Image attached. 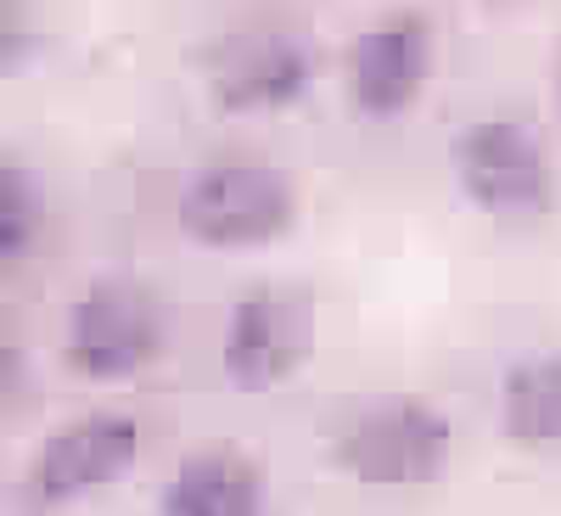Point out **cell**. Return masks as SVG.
Wrapping results in <instances>:
<instances>
[{
    "instance_id": "obj_7",
    "label": "cell",
    "mask_w": 561,
    "mask_h": 516,
    "mask_svg": "<svg viewBox=\"0 0 561 516\" xmlns=\"http://www.w3.org/2000/svg\"><path fill=\"white\" fill-rule=\"evenodd\" d=\"M135 460H140V421L124 410H90V415L62 421L57 433H45V444L28 460L23 489L39 511L79 505L124 483Z\"/></svg>"
},
{
    "instance_id": "obj_1",
    "label": "cell",
    "mask_w": 561,
    "mask_h": 516,
    "mask_svg": "<svg viewBox=\"0 0 561 516\" xmlns=\"http://www.w3.org/2000/svg\"><path fill=\"white\" fill-rule=\"evenodd\" d=\"M174 225L185 242L208 253H253L298 225V185L264 158H214L185 174Z\"/></svg>"
},
{
    "instance_id": "obj_4",
    "label": "cell",
    "mask_w": 561,
    "mask_h": 516,
    "mask_svg": "<svg viewBox=\"0 0 561 516\" xmlns=\"http://www.w3.org/2000/svg\"><path fill=\"white\" fill-rule=\"evenodd\" d=\"M163 303L124 275H102L68 303L62 320V359L79 382L118 388L163 359Z\"/></svg>"
},
{
    "instance_id": "obj_10",
    "label": "cell",
    "mask_w": 561,
    "mask_h": 516,
    "mask_svg": "<svg viewBox=\"0 0 561 516\" xmlns=\"http://www.w3.org/2000/svg\"><path fill=\"white\" fill-rule=\"evenodd\" d=\"M494 415L523 455H561V348L517 354L500 370Z\"/></svg>"
},
{
    "instance_id": "obj_2",
    "label": "cell",
    "mask_w": 561,
    "mask_h": 516,
    "mask_svg": "<svg viewBox=\"0 0 561 516\" xmlns=\"http://www.w3.org/2000/svg\"><path fill=\"white\" fill-rule=\"evenodd\" d=\"M449 180L489 225L528 230L556 208V169L534 124L483 113L449 135Z\"/></svg>"
},
{
    "instance_id": "obj_12",
    "label": "cell",
    "mask_w": 561,
    "mask_h": 516,
    "mask_svg": "<svg viewBox=\"0 0 561 516\" xmlns=\"http://www.w3.org/2000/svg\"><path fill=\"white\" fill-rule=\"evenodd\" d=\"M556 118H561V51H556Z\"/></svg>"
},
{
    "instance_id": "obj_3",
    "label": "cell",
    "mask_w": 561,
    "mask_h": 516,
    "mask_svg": "<svg viewBox=\"0 0 561 516\" xmlns=\"http://www.w3.org/2000/svg\"><path fill=\"white\" fill-rule=\"evenodd\" d=\"M455 455V427L433 399L382 393L365 399L332 438L337 472L359 489H427Z\"/></svg>"
},
{
    "instance_id": "obj_9",
    "label": "cell",
    "mask_w": 561,
    "mask_h": 516,
    "mask_svg": "<svg viewBox=\"0 0 561 516\" xmlns=\"http://www.w3.org/2000/svg\"><path fill=\"white\" fill-rule=\"evenodd\" d=\"M158 516H264V472L225 444L192 449L163 478Z\"/></svg>"
},
{
    "instance_id": "obj_5",
    "label": "cell",
    "mask_w": 561,
    "mask_h": 516,
    "mask_svg": "<svg viewBox=\"0 0 561 516\" xmlns=\"http://www.w3.org/2000/svg\"><path fill=\"white\" fill-rule=\"evenodd\" d=\"M320 57L314 39L280 23H253L208 45L203 79L208 102L230 118H259V113H287L314 90Z\"/></svg>"
},
{
    "instance_id": "obj_8",
    "label": "cell",
    "mask_w": 561,
    "mask_h": 516,
    "mask_svg": "<svg viewBox=\"0 0 561 516\" xmlns=\"http://www.w3.org/2000/svg\"><path fill=\"white\" fill-rule=\"evenodd\" d=\"M433 79V23L421 12H388L348 39L343 96L365 124L404 118Z\"/></svg>"
},
{
    "instance_id": "obj_11",
    "label": "cell",
    "mask_w": 561,
    "mask_h": 516,
    "mask_svg": "<svg viewBox=\"0 0 561 516\" xmlns=\"http://www.w3.org/2000/svg\"><path fill=\"white\" fill-rule=\"evenodd\" d=\"M39 225H45V203H39V185L23 163L0 169V259L23 264L39 242Z\"/></svg>"
},
{
    "instance_id": "obj_6",
    "label": "cell",
    "mask_w": 561,
    "mask_h": 516,
    "mask_svg": "<svg viewBox=\"0 0 561 516\" xmlns=\"http://www.w3.org/2000/svg\"><path fill=\"white\" fill-rule=\"evenodd\" d=\"M314 354V309L304 293L253 287L230 303L219 332V370L237 393L287 388Z\"/></svg>"
}]
</instances>
